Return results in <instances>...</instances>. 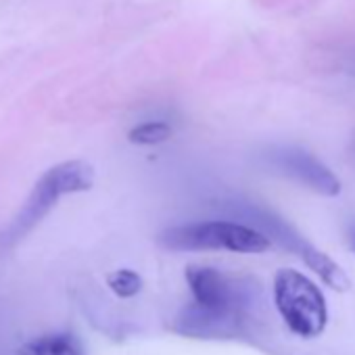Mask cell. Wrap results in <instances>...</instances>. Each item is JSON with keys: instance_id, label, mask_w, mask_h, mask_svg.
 <instances>
[{"instance_id": "7", "label": "cell", "mask_w": 355, "mask_h": 355, "mask_svg": "<svg viewBox=\"0 0 355 355\" xmlns=\"http://www.w3.org/2000/svg\"><path fill=\"white\" fill-rule=\"evenodd\" d=\"M19 355H84V349L71 334H44L26 343Z\"/></svg>"}, {"instance_id": "4", "label": "cell", "mask_w": 355, "mask_h": 355, "mask_svg": "<svg viewBox=\"0 0 355 355\" xmlns=\"http://www.w3.org/2000/svg\"><path fill=\"white\" fill-rule=\"evenodd\" d=\"M272 165L315 195L330 199L340 195V180L336 178V173L324 161H320L307 150L282 148L272 155Z\"/></svg>"}, {"instance_id": "8", "label": "cell", "mask_w": 355, "mask_h": 355, "mask_svg": "<svg viewBox=\"0 0 355 355\" xmlns=\"http://www.w3.org/2000/svg\"><path fill=\"white\" fill-rule=\"evenodd\" d=\"M171 138V125L165 121H144L128 132V140L138 146H155Z\"/></svg>"}, {"instance_id": "2", "label": "cell", "mask_w": 355, "mask_h": 355, "mask_svg": "<svg viewBox=\"0 0 355 355\" xmlns=\"http://www.w3.org/2000/svg\"><path fill=\"white\" fill-rule=\"evenodd\" d=\"M159 245L173 253L191 251H230L239 255L266 253L272 241L249 224L211 220L167 228L159 234Z\"/></svg>"}, {"instance_id": "6", "label": "cell", "mask_w": 355, "mask_h": 355, "mask_svg": "<svg viewBox=\"0 0 355 355\" xmlns=\"http://www.w3.org/2000/svg\"><path fill=\"white\" fill-rule=\"evenodd\" d=\"M239 324V311H209L193 303L175 318L173 330L191 338H232Z\"/></svg>"}, {"instance_id": "5", "label": "cell", "mask_w": 355, "mask_h": 355, "mask_svg": "<svg viewBox=\"0 0 355 355\" xmlns=\"http://www.w3.org/2000/svg\"><path fill=\"white\" fill-rule=\"evenodd\" d=\"M187 282L193 303L209 311H239L236 288L230 278L211 266H189Z\"/></svg>"}, {"instance_id": "9", "label": "cell", "mask_w": 355, "mask_h": 355, "mask_svg": "<svg viewBox=\"0 0 355 355\" xmlns=\"http://www.w3.org/2000/svg\"><path fill=\"white\" fill-rule=\"evenodd\" d=\"M107 286L111 288V293L119 299H132L136 297L142 286H144V280L138 272L134 270H128V268H121V270H115L107 276Z\"/></svg>"}, {"instance_id": "10", "label": "cell", "mask_w": 355, "mask_h": 355, "mask_svg": "<svg viewBox=\"0 0 355 355\" xmlns=\"http://www.w3.org/2000/svg\"><path fill=\"white\" fill-rule=\"evenodd\" d=\"M347 243H349V249L355 253V224H351L347 228Z\"/></svg>"}, {"instance_id": "3", "label": "cell", "mask_w": 355, "mask_h": 355, "mask_svg": "<svg viewBox=\"0 0 355 355\" xmlns=\"http://www.w3.org/2000/svg\"><path fill=\"white\" fill-rule=\"evenodd\" d=\"M272 295L280 320L293 334L301 338H315L326 330V297L322 288L303 272L280 268L272 280Z\"/></svg>"}, {"instance_id": "1", "label": "cell", "mask_w": 355, "mask_h": 355, "mask_svg": "<svg viewBox=\"0 0 355 355\" xmlns=\"http://www.w3.org/2000/svg\"><path fill=\"white\" fill-rule=\"evenodd\" d=\"M94 187V167L88 161L71 159L53 165L46 169L36 187L32 189L30 197L21 205L19 214L13 222L0 234V247L9 249L26 239L57 205V201L65 195L86 193Z\"/></svg>"}]
</instances>
